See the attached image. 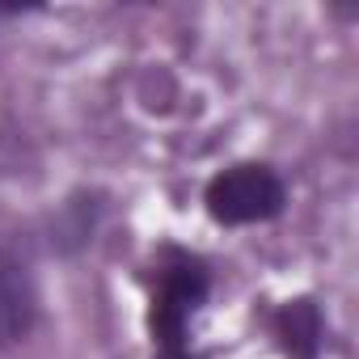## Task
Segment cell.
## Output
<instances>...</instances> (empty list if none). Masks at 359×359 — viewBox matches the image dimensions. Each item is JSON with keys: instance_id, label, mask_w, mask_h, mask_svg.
Masks as SVG:
<instances>
[{"instance_id": "6da1fadb", "label": "cell", "mask_w": 359, "mask_h": 359, "mask_svg": "<svg viewBox=\"0 0 359 359\" xmlns=\"http://www.w3.org/2000/svg\"><path fill=\"white\" fill-rule=\"evenodd\" d=\"M208 212L220 224H254L283 212V182L266 165H233L208 187Z\"/></svg>"}, {"instance_id": "7a4b0ae2", "label": "cell", "mask_w": 359, "mask_h": 359, "mask_svg": "<svg viewBox=\"0 0 359 359\" xmlns=\"http://www.w3.org/2000/svg\"><path fill=\"white\" fill-rule=\"evenodd\" d=\"M203 292H208V275L191 258H177L173 266L161 271V287H156V300H152V330L165 342V351H177L182 325L199 309Z\"/></svg>"}, {"instance_id": "3957f363", "label": "cell", "mask_w": 359, "mask_h": 359, "mask_svg": "<svg viewBox=\"0 0 359 359\" xmlns=\"http://www.w3.org/2000/svg\"><path fill=\"white\" fill-rule=\"evenodd\" d=\"M34 321V292H30V279L26 271L0 254V346L5 342H18Z\"/></svg>"}, {"instance_id": "277c9868", "label": "cell", "mask_w": 359, "mask_h": 359, "mask_svg": "<svg viewBox=\"0 0 359 359\" xmlns=\"http://www.w3.org/2000/svg\"><path fill=\"white\" fill-rule=\"evenodd\" d=\"M279 338L296 359H313L321 346V313L309 300H292L279 313Z\"/></svg>"}, {"instance_id": "5b68a950", "label": "cell", "mask_w": 359, "mask_h": 359, "mask_svg": "<svg viewBox=\"0 0 359 359\" xmlns=\"http://www.w3.org/2000/svg\"><path fill=\"white\" fill-rule=\"evenodd\" d=\"M161 359H187V355H182V351H165Z\"/></svg>"}]
</instances>
